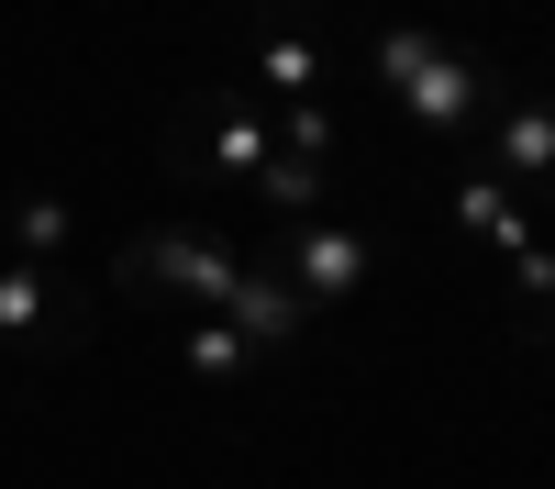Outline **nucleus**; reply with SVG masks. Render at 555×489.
<instances>
[{
	"label": "nucleus",
	"mask_w": 555,
	"mask_h": 489,
	"mask_svg": "<svg viewBox=\"0 0 555 489\" xmlns=\"http://www.w3.org/2000/svg\"><path fill=\"white\" fill-rule=\"evenodd\" d=\"M112 279L133 289V300H167V311H222L234 300V279H245V256H222L211 234H190V222H156V234H133L122 256H112Z\"/></svg>",
	"instance_id": "obj_2"
},
{
	"label": "nucleus",
	"mask_w": 555,
	"mask_h": 489,
	"mask_svg": "<svg viewBox=\"0 0 555 489\" xmlns=\"http://www.w3.org/2000/svg\"><path fill=\"white\" fill-rule=\"evenodd\" d=\"M178 345H190V368H201V378H256V345L222 323V311H201V323L178 334Z\"/></svg>",
	"instance_id": "obj_12"
},
{
	"label": "nucleus",
	"mask_w": 555,
	"mask_h": 489,
	"mask_svg": "<svg viewBox=\"0 0 555 489\" xmlns=\"http://www.w3.org/2000/svg\"><path fill=\"white\" fill-rule=\"evenodd\" d=\"M256 78L278 89V112H300V101H322V44H311V23H289V12H267V23H256Z\"/></svg>",
	"instance_id": "obj_9"
},
{
	"label": "nucleus",
	"mask_w": 555,
	"mask_h": 489,
	"mask_svg": "<svg viewBox=\"0 0 555 489\" xmlns=\"http://www.w3.org/2000/svg\"><path fill=\"white\" fill-rule=\"evenodd\" d=\"M366 56H378V78L400 89V112L434 133V145H455L467 156L478 133H489V112H500V78L478 67V56H455L444 34H423V23H378L366 34Z\"/></svg>",
	"instance_id": "obj_1"
},
{
	"label": "nucleus",
	"mask_w": 555,
	"mask_h": 489,
	"mask_svg": "<svg viewBox=\"0 0 555 489\" xmlns=\"http://www.w3.org/2000/svg\"><path fill=\"white\" fill-rule=\"evenodd\" d=\"M512 201H533V211H555V89H533V101H500L489 112V133L467 145Z\"/></svg>",
	"instance_id": "obj_5"
},
{
	"label": "nucleus",
	"mask_w": 555,
	"mask_h": 489,
	"mask_svg": "<svg viewBox=\"0 0 555 489\" xmlns=\"http://www.w3.org/2000/svg\"><path fill=\"white\" fill-rule=\"evenodd\" d=\"M222 323H234L256 356H278V345H300V323H311V300L278 279V267H245L234 279V300H222Z\"/></svg>",
	"instance_id": "obj_7"
},
{
	"label": "nucleus",
	"mask_w": 555,
	"mask_h": 489,
	"mask_svg": "<svg viewBox=\"0 0 555 489\" xmlns=\"http://www.w3.org/2000/svg\"><path fill=\"white\" fill-rule=\"evenodd\" d=\"M444 211L467 222V234H478L489 256H522V245H533V211H522L512 190H500V178H489L478 156H455V190H444Z\"/></svg>",
	"instance_id": "obj_6"
},
{
	"label": "nucleus",
	"mask_w": 555,
	"mask_h": 489,
	"mask_svg": "<svg viewBox=\"0 0 555 489\" xmlns=\"http://www.w3.org/2000/svg\"><path fill=\"white\" fill-rule=\"evenodd\" d=\"M0 334H23V345H67L78 334V300L56 289V267H0Z\"/></svg>",
	"instance_id": "obj_8"
},
{
	"label": "nucleus",
	"mask_w": 555,
	"mask_h": 489,
	"mask_svg": "<svg viewBox=\"0 0 555 489\" xmlns=\"http://www.w3.org/2000/svg\"><path fill=\"white\" fill-rule=\"evenodd\" d=\"M178 156H211L234 190H256V178L278 167V123L256 89H190V112H178Z\"/></svg>",
	"instance_id": "obj_3"
},
{
	"label": "nucleus",
	"mask_w": 555,
	"mask_h": 489,
	"mask_svg": "<svg viewBox=\"0 0 555 489\" xmlns=\"http://www.w3.org/2000/svg\"><path fill=\"white\" fill-rule=\"evenodd\" d=\"M0 234H12V256H23V267H56V256H67V201H56V190H12Z\"/></svg>",
	"instance_id": "obj_11"
},
{
	"label": "nucleus",
	"mask_w": 555,
	"mask_h": 489,
	"mask_svg": "<svg viewBox=\"0 0 555 489\" xmlns=\"http://www.w3.org/2000/svg\"><path fill=\"white\" fill-rule=\"evenodd\" d=\"M366 267H378V234H366V222H278V279H289L311 311L356 300Z\"/></svg>",
	"instance_id": "obj_4"
},
{
	"label": "nucleus",
	"mask_w": 555,
	"mask_h": 489,
	"mask_svg": "<svg viewBox=\"0 0 555 489\" xmlns=\"http://www.w3.org/2000/svg\"><path fill=\"white\" fill-rule=\"evenodd\" d=\"M512 334L522 345H555V245L544 234L512 256Z\"/></svg>",
	"instance_id": "obj_10"
}]
</instances>
